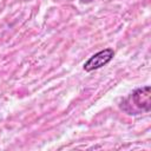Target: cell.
Segmentation results:
<instances>
[{
    "instance_id": "obj_1",
    "label": "cell",
    "mask_w": 151,
    "mask_h": 151,
    "mask_svg": "<svg viewBox=\"0 0 151 151\" xmlns=\"http://www.w3.org/2000/svg\"><path fill=\"white\" fill-rule=\"evenodd\" d=\"M114 52L112 48H104L97 53H94L92 57H90L85 64H84V70L86 72H91L94 70H98L103 66H105L107 63L111 61V59L113 58Z\"/></svg>"
},
{
    "instance_id": "obj_2",
    "label": "cell",
    "mask_w": 151,
    "mask_h": 151,
    "mask_svg": "<svg viewBox=\"0 0 151 151\" xmlns=\"http://www.w3.org/2000/svg\"><path fill=\"white\" fill-rule=\"evenodd\" d=\"M131 99L138 110L149 112L150 111V86L137 88L131 94Z\"/></svg>"
}]
</instances>
